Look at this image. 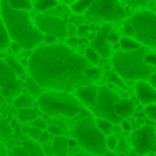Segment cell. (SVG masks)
<instances>
[{
	"label": "cell",
	"mask_w": 156,
	"mask_h": 156,
	"mask_svg": "<svg viewBox=\"0 0 156 156\" xmlns=\"http://www.w3.org/2000/svg\"><path fill=\"white\" fill-rule=\"evenodd\" d=\"M89 67L91 64L82 55L66 45H42L29 59V77L42 89L69 92L91 86L86 77Z\"/></svg>",
	"instance_id": "1"
},
{
	"label": "cell",
	"mask_w": 156,
	"mask_h": 156,
	"mask_svg": "<svg viewBox=\"0 0 156 156\" xmlns=\"http://www.w3.org/2000/svg\"><path fill=\"white\" fill-rule=\"evenodd\" d=\"M0 14L10 41L19 44L22 49H34L35 45L44 42V34L39 32V29L32 24L29 12L14 10L7 4V0H4L0 2Z\"/></svg>",
	"instance_id": "2"
},
{
	"label": "cell",
	"mask_w": 156,
	"mask_h": 156,
	"mask_svg": "<svg viewBox=\"0 0 156 156\" xmlns=\"http://www.w3.org/2000/svg\"><path fill=\"white\" fill-rule=\"evenodd\" d=\"M149 49L139 47L133 52L119 51L112 54V67L116 74L124 81H146L151 77V74L156 71L154 67H149L144 64V57L149 54Z\"/></svg>",
	"instance_id": "3"
},
{
	"label": "cell",
	"mask_w": 156,
	"mask_h": 156,
	"mask_svg": "<svg viewBox=\"0 0 156 156\" xmlns=\"http://www.w3.org/2000/svg\"><path fill=\"white\" fill-rule=\"evenodd\" d=\"M37 102L42 112L49 116H66V118L84 116V118H89L86 108L76 99V96L69 94V92L44 91V94L37 99Z\"/></svg>",
	"instance_id": "4"
},
{
	"label": "cell",
	"mask_w": 156,
	"mask_h": 156,
	"mask_svg": "<svg viewBox=\"0 0 156 156\" xmlns=\"http://www.w3.org/2000/svg\"><path fill=\"white\" fill-rule=\"evenodd\" d=\"M74 138L86 151L98 156H106L108 146H106V136L96 126V119L81 118L74 126Z\"/></svg>",
	"instance_id": "5"
},
{
	"label": "cell",
	"mask_w": 156,
	"mask_h": 156,
	"mask_svg": "<svg viewBox=\"0 0 156 156\" xmlns=\"http://www.w3.org/2000/svg\"><path fill=\"white\" fill-rule=\"evenodd\" d=\"M134 29V39L141 47L153 49L156 52V14L149 10H141L129 19Z\"/></svg>",
	"instance_id": "6"
},
{
	"label": "cell",
	"mask_w": 156,
	"mask_h": 156,
	"mask_svg": "<svg viewBox=\"0 0 156 156\" xmlns=\"http://www.w3.org/2000/svg\"><path fill=\"white\" fill-rule=\"evenodd\" d=\"M84 17L89 22H119L128 17L124 5L114 0H94Z\"/></svg>",
	"instance_id": "7"
},
{
	"label": "cell",
	"mask_w": 156,
	"mask_h": 156,
	"mask_svg": "<svg viewBox=\"0 0 156 156\" xmlns=\"http://www.w3.org/2000/svg\"><path fill=\"white\" fill-rule=\"evenodd\" d=\"M119 101V96L116 94L112 89L109 87H99L98 89V96H96V101L94 106H92L91 112L94 116H98V119H104V121L111 122L112 126H118L121 124V119L118 118L114 108H116V102Z\"/></svg>",
	"instance_id": "8"
},
{
	"label": "cell",
	"mask_w": 156,
	"mask_h": 156,
	"mask_svg": "<svg viewBox=\"0 0 156 156\" xmlns=\"http://www.w3.org/2000/svg\"><path fill=\"white\" fill-rule=\"evenodd\" d=\"M131 144L134 153L144 156L156 151V129L153 126H141L131 133Z\"/></svg>",
	"instance_id": "9"
},
{
	"label": "cell",
	"mask_w": 156,
	"mask_h": 156,
	"mask_svg": "<svg viewBox=\"0 0 156 156\" xmlns=\"http://www.w3.org/2000/svg\"><path fill=\"white\" fill-rule=\"evenodd\" d=\"M0 91H2V96L9 101H14L17 96L22 94L20 79L2 59H0Z\"/></svg>",
	"instance_id": "10"
},
{
	"label": "cell",
	"mask_w": 156,
	"mask_h": 156,
	"mask_svg": "<svg viewBox=\"0 0 156 156\" xmlns=\"http://www.w3.org/2000/svg\"><path fill=\"white\" fill-rule=\"evenodd\" d=\"M35 25L39 32L52 37H67V24L57 17H52L47 14H39L35 17Z\"/></svg>",
	"instance_id": "11"
},
{
	"label": "cell",
	"mask_w": 156,
	"mask_h": 156,
	"mask_svg": "<svg viewBox=\"0 0 156 156\" xmlns=\"http://www.w3.org/2000/svg\"><path fill=\"white\" fill-rule=\"evenodd\" d=\"M109 32H111V27H109V25H102L98 30V34H96L91 41V49L99 55V57H104V59H108L112 55L111 44H109V41H108Z\"/></svg>",
	"instance_id": "12"
},
{
	"label": "cell",
	"mask_w": 156,
	"mask_h": 156,
	"mask_svg": "<svg viewBox=\"0 0 156 156\" xmlns=\"http://www.w3.org/2000/svg\"><path fill=\"white\" fill-rule=\"evenodd\" d=\"M136 98L141 104H146V106L156 104V89L151 87L149 82L139 81L136 84Z\"/></svg>",
	"instance_id": "13"
},
{
	"label": "cell",
	"mask_w": 156,
	"mask_h": 156,
	"mask_svg": "<svg viewBox=\"0 0 156 156\" xmlns=\"http://www.w3.org/2000/svg\"><path fill=\"white\" fill-rule=\"evenodd\" d=\"M98 86L91 84V86H84V87H79L76 91V99L81 102L84 108H89L92 109L94 106V101H96V96H98Z\"/></svg>",
	"instance_id": "14"
},
{
	"label": "cell",
	"mask_w": 156,
	"mask_h": 156,
	"mask_svg": "<svg viewBox=\"0 0 156 156\" xmlns=\"http://www.w3.org/2000/svg\"><path fill=\"white\" fill-rule=\"evenodd\" d=\"M12 156H47L44 153V149L35 143H25V144L15 146L10 151Z\"/></svg>",
	"instance_id": "15"
},
{
	"label": "cell",
	"mask_w": 156,
	"mask_h": 156,
	"mask_svg": "<svg viewBox=\"0 0 156 156\" xmlns=\"http://www.w3.org/2000/svg\"><path fill=\"white\" fill-rule=\"evenodd\" d=\"M114 111H116V114H118V118L121 119V121H124L129 116L134 114L136 104H134V101H131L129 98H119V101L116 102Z\"/></svg>",
	"instance_id": "16"
},
{
	"label": "cell",
	"mask_w": 156,
	"mask_h": 156,
	"mask_svg": "<svg viewBox=\"0 0 156 156\" xmlns=\"http://www.w3.org/2000/svg\"><path fill=\"white\" fill-rule=\"evenodd\" d=\"M67 149H69L67 138H64V136L54 138V143H52V151H54L55 156H67Z\"/></svg>",
	"instance_id": "17"
},
{
	"label": "cell",
	"mask_w": 156,
	"mask_h": 156,
	"mask_svg": "<svg viewBox=\"0 0 156 156\" xmlns=\"http://www.w3.org/2000/svg\"><path fill=\"white\" fill-rule=\"evenodd\" d=\"M91 0H77V2H72L69 7H71V12L72 14H76V15H82V14H86L87 12V9L91 7Z\"/></svg>",
	"instance_id": "18"
},
{
	"label": "cell",
	"mask_w": 156,
	"mask_h": 156,
	"mask_svg": "<svg viewBox=\"0 0 156 156\" xmlns=\"http://www.w3.org/2000/svg\"><path fill=\"white\" fill-rule=\"evenodd\" d=\"M14 106L19 109H30L32 106H34V99L29 94H20L14 99Z\"/></svg>",
	"instance_id": "19"
},
{
	"label": "cell",
	"mask_w": 156,
	"mask_h": 156,
	"mask_svg": "<svg viewBox=\"0 0 156 156\" xmlns=\"http://www.w3.org/2000/svg\"><path fill=\"white\" fill-rule=\"evenodd\" d=\"M25 87H27L29 96H30L32 99H34V98H37V99H39L42 94H44V89H42L41 86H39L37 82L34 81V79H30V77H29V79H27V82H25Z\"/></svg>",
	"instance_id": "20"
},
{
	"label": "cell",
	"mask_w": 156,
	"mask_h": 156,
	"mask_svg": "<svg viewBox=\"0 0 156 156\" xmlns=\"http://www.w3.org/2000/svg\"><path fill=\"white\" fill-rule=\"evenodd\" d=\"M55 2L54 0H35L34 4H32V7H35V10H39L41 14H45V12L52 10V9H55Z\"/></svg>",
	"instance_id": "21"
},
{
	"label": "cell",
	"mask_w": 156,
	"mask_h": 156,
	"mask_svg": "<svg viewBox=\"0 0 156 156\" xmlns=\"http://www.w3.org/2000/svg\"><path fill=\"white\" fill-rule=\"evenodd\" d=\"M17 116H19V119H20L22 122H32V121L37 119V111H35L34 108H30V109H19Z\"/></svg>",
	"instance_id": "22"
},
{
	"label": "cell",
	"mask_w": 156,
	"mask_h": 156,
	"mask_svg": "<svg viewBox=\"0 0 156 156\" xmlns=\"http://www.w3.org/2000/svg\"><path fill=\"white\" fill-rule=\"evenodd\" d=\"M119 45H121V51H124V52H133L141 47L134 39H129V37H121L119 39Z\"/></svg>",
	"instance_id": "23"
},
{
	"label": "cell",
	"mask_w": 156,
	"mask_h": 156,
	"mask_svg": "<svg viewBox=\"0 0 156 156\" xmlns=\"http://www.w3.org/2000/svg\"><path fill=\"white\" fill-rule=\"evenodd\" d=\"M7 4L14 10H20V12H29L32 9V4L29 0H7Z\"/></svg>",
	"instance_id": "24"
},
{
	"label": "cell",
	"mask_w": 156,
	"mask_h": 156,
	"mask_svg": "<svg viewBox=\"0 0 156 156\" xmlns=\"http://www.w3.org/2000/svg\"><path fill=\"white\" fill-rule=\"evenodd\" d=\"M5 64H7L9 67H10L12 71L15 72V76H17V77L24 76V72H25V71H24V67H22V66H20V62H19L17 59L14 57V55H10V57H7V59H5Z\"/></svg>",
	"instance_id": "25"
},
{
	"label": "cell",
	"mask_w": 156,
	"mask_h": 156,
	"mask_svg": "<svg viewBox=\"0 0 156 156\" xmlns=\"http://www.w3.org/2000/svg\"><path fill=\"white\" fill-rule=\"evenodd\" d=\"M10 45V37H9V32L4 25V20L0 17V51H4Z\"/></svg>",
	"instance_id": "26"
},
{
	"label": "cell",
	"mask_w": 156,
	"mask_h": 156,
	"mask_svg": "<svg viewBox=\"0 0 156 156\" xmlns=\"http://www.w3.org/2000/svg\"><path fill=\"white\" fill-rule=\"evenodd\" d=\"M96 126H98V129L102 133V134H108V136H111L112 134V128L114 126L111 124V122H108V121H104V119H96Z\"/></svg>",
	"instance_id": "27"
},
{
	"label": "cell",
	"mask_w": 156,
	"mask_h": 156,
	"mask_svg": "<svg viewBox=\"0 0 156 156\" xmlns=\"http://www.w3.org/2000/svg\"><path fill=\"white\" fill-rule=\"evenodd\" d=\"M84 59H86V61H87L91 66H98L99 61H101V57H99V55L96 54V52L92 51L91 47H87V49L84 51Z\"/></svg>",
	"instance_id": "28"
},
{
	"label": "cell",
	"mask_w": 156,
	"mask_h": 156,
	"mask_svg": "<svg viewBox=\"0 0 156 156\" xmlns=\"http://www.w3.org/2000/svg\"><path fill=\"white\" fill-rule=\"evenodd\" d=\"M101 76H102V72H101V69H98V67H89L87 71H86V77H87V81L91 82H94V81H99L101 79Z\"/></svg>",
	"instance_id": "29"
},
{
	"label": "cell",
	"mask_w": 156,
	"mask_h": 156,
	"mask_svg": "<svg viewBox=\"0 0 156 156\" xmlns=\"http://www.w3.org/2000/svg\"><path fill=\"white\" fill-rule=\"evenodd\" d=\"M0 134L2 136H10L12 134V126L9 124L7 121L0 119Z\"/></svg>",
	"instance_id": "30"
},
{
	"label": "cell",
	"mask_w": 156,
	"mask_h": 156,
	"mask_svg": "<svg viewBox=\"0 0 156 156\" xmlns=\"http://www.w3.org/2000/svg\"><path fill=\"white\" fill-rule=\"evenodd\" d=\"M47 133H49V134H54V138H59V136L64 134V129L59 128V126H55L54 122H52V124L47 126Z\"/></svg>",
	"instance_id": "31"
},
{
	"label": "cell",
	"mask_w": 156,
	"mask_h": 156,
	"mask_svg": "<svg viewBox=\"0 0 156 156\" xmlns=\"http://www.w3.org/2000/svg\"><path fill=\"white\" fill-rule=\"evenodd\" d=\"M122 32H124V37H129V39H134V29H133L131 22L126 20L124 25H122Z\"/></svg>",
	"instance_id": "32"
},
{
	"label": "cell",
	"mask_w": 156,
	"mask_h": 156,
	"mask_svg": "<svg viewBox=\"0 0 156 156\" xmlns=\"http://www.w3.org/2000/svg\"><path fill=\"white\" fill-rule=\"evenodd\" d=\"M108 79H109L111 82H114V84H118L119 87H126V84L122 82V79L119 77V76L116 74V72H109V74H108Z\"/></svg>",
	"instance_id": "33"
},
{
	"label": "cell",
	"mask_w": 156,
	"mask_h": 156,
	"mask_svg": "<svg viewBox=\"0 0 156 156\" xmlns=\"http://www.w3.org/2000/svg\"><path fill=\"white\" fill-rule=\"evenodd\" d=\"M146 4H148L146 0H126V2H124V5H128V7H134V9L144 7Z\"/></svg>",
	"instance_id": "34"
},
{
	"label": "cell",
	"mask_w": 156,
	"mask_h": 156,
	"mask_svg": "<svg viewBox=\"0 0 156 156\" xmlns=\"http://www.w3.org/2000/svg\"><path fill=\"white\" fill-rule=\"evenodd\" d=\"M144 64L149 66V67H154L156 69V52H149L148 55L144 57Z\"/></svg>",
	"instance_id": "35"
},
{
	"label": "cell",
	"mask_w": 156,
	"mask_h": 156,
	"mask_svg": "<svg viewBox=\"0 0 156 156\" xmlns=\"http://www.w3.org/2000/svg\"><path fill=\"white\" fill-rule=\"evenodd\" d=\"M118 141H119V139L116 138L114 134L108 136V138H106V146H108V149H116V146H118Z\"/></svg>",
	"instance_id": "36"
},
{
	"label": "cell",
	"mask_w": 156,
	"mask_h": 156,
	"mask_svg": "<svg viewBox=\"0 0 156 156\" xmlns=\"http://www.w3.org/2000/svg\"><path fill=\"white\" fill-rule=\"evenodd\" d=\"M146 116H148L151 121H156V104H151V106H146L144 109Z\"/></svg>",
	"instance_id": "37"
},
{
	"label": "cell",
	"mask_w": 156,
	"mask_h": 156,
	"mask_svg": "<svg viewBox=\"0 0 156 156\" xmlns=\"http://www.w3.org/2000/svg\"><path fill=\"white\" fill-rule=\"evenodd\" d=\"M42 133H44V131H41V129H35V128H30V129H29V134H30V138H34V139H41V138H42Z\"/></svg>",
	"instance_id": "38"
},
{
	"label": "cell",
	"mask_w": 156,
	"mask_h": 156,
	"mask_svg": "<svg viewBox=\"0 0 156 156\" xmlns=\"http://www.w3.org/2000/svg\"><path fill=\"white\" fill-rule=\"evenodd\" d=\"M126 149H128V143L121 139V141H118V146H116L114 151L116 153H126Z\"/></svg>",
	"instance_id": "39"
},
{
	"label": "cell",
	"mask_w": 156,
	"mask_h": 156,
	"mask_svg": "<svg viewBox=\"0 0 156 156\" xmlns=\"http://www.w3.org/2000/svg\"><path fill=\"white\" fill-rule=\"evenodd\" d=\"M32 128H35V129H41V131H44L45 129V122L42 121V119H35V121H32Z\"/></svg>",
	"instance_id": "40"
},
{
	"label": "cell",
	"mask_w": 156,
	"mask_h": 156,
	"mask_svg": "<svg viewBox=\"0 0 156 156\" xmlns=\"http://www.w3.org/2000/svg\"><path fill=\"white\" fill-rule=\"evenodd\" d=\"M76 34H77V27L72 24H67V37H74Z\"/></svg>",
	"instance_id": "41"
},
{
	"label": "cell",
	"mask_w": 156,
	"mask_h": 156,
	"mask_svg": "<svg viewBox=\"0 0 156 156\" xmlns=\"http://www.w3.org/2000/svg\"><path fill=\"white\" fill-rule=\"evenodd\" d=\"M82 22H84V17H82V15H74V17H72V25H77V27H81Z\"/></svg>",
	"instance_id": "42"
},
{
	"label": "cell",
	"mask_w": 156,
	"mask_h": 156,
	"mask_svg": "<svg viewBox=\"0 0 156 156\" xmlns=\"http://www.w3.org/2000/svg\"><path fill=\"white\" fill-rule=\"evenodd\" d=\"M108 41H109V44H111V42H119V35L116 34V32H109L108 34Z\"/></svg>",
	"instance_id": "43"
},
{
	"label": "cell",
	"mask_w": 156,
	"mask_h": 156,
	"mask_svg": "<svg viewBox=\"0 0 156 156\" xmlns=\"http://www.w3.org/2000/svg\"><path fill=\"white\" fill-rule=\"evenodd\" d=\"M10 49H12L14 54H20V52H22V47L19 44H15V42H10Z\"/></svg>",
	"instance_id": "44"
},
{
	"label": "cell",
	"mask_w": 156,
	"mask_h": 156,
	"mask_svg": "<svg viewBox=\"0 0 156 156\" xmlns=\"http://www.w3.org/2000/svg\"><path fill=\"white\" fill-rule=\"evenodd\" d=\"M149 86L156 89V71L153 72V74H151V77H149Z\"/></svg>",
	"instance_id": "45"
},
{
	"label": "cell",
	"mask_w": 156,
	"mask_h": 156,
	"mask_svg": "<svg viewBox=\"0 0 156 156\" xmlns=\"http://www.w3.org/2000/svg\"><path fill=\"white\" fill-rule=\"evenodd\" d=\"M86 32H87V27H86V25H81V27H77V34H79V35H84Z\"/></svg>",
	"instance_id": "46"
},
{
	"label": "cell",
	"mask_w": 156,
	"mask_h": 156,
	"mask_svg": "<svg viewBox=\"0 0 156 156\" xmlns=\"http://www.w3.org/2000/svg\"><path fill=\"white\" fill-rule=\"evenodd\" d=\"M121 126H122V129H124V131H129V129H131V126H129V122H128V121H122V122H121Z\"/></svg>",
	"instance_id": "47"
},
{
	"label": "cell",
	"mask_w": 156,
	"mask_h": 156,
	"mask_svg": "<svg viewBox=\"0 0 156 156\" xmlns=\"http://www.w3.org/2000/svg\"><path fill=\"white\" fill-rule=\"evenodd\" d=\"M49 139V133H42V138H41V141H47Z\"/></svg>",
	"instance_id": "48"
},
{
	"label": "cell",
	"mask_w": 156,
	"mask_h": 156,
	"mask_svg": "<svg viewBox=\"0 0 156 156\" xmlns=\"http://www.w3.org/2000/svg\"><path fill=\"white\" fill-rule=\"evenodd\" d=\"M124 156H141V154H138V153L131 151V153H128V154H124Z\"/></svg>",
	"instance_id": "49"
},
{
	"label": "cell",
	"mask_w": 156,
	"mask_h": 156,
	"mask_svg": "<svg viewBox=\"0 0 156 156\" xmlns=\"http://www.w3.org/2000/svg\"><path fill=\"white\" fill-rule=\"evenodd\" d=\"M2 153H4V149H2V146H0V156H2Z\"/></svg>",
	"instance_id": "50"
},
{
	"label": "cell",
	"mask_w": 156,
	"mask_h": 156,
	"mask_svg": "<svg viewBox=\"0 0 156 156\" xmlns=\"http://www.w3.org/2000/svg\"><path fill=\"white\" fill-rule=\"evenodd\" d=\"M106 156H112V154H109V153H106Z\"/></svg>",
	"instance_id": "51"
}]
</instances>
